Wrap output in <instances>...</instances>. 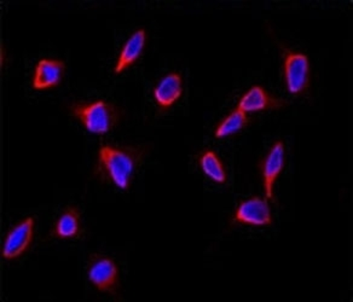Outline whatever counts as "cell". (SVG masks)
Segmentation results:
<instances>
[{
	"mask_svg": "<svg viewBox=\"0 0 353 302\" xmlns=\"http://www.w3.org/2000/svg\"><path fill=\"white\" fill-rule=\"evenodd\" d=\"M145 154V146L103 144L99 148L94 174L102 181H108L121 190H128Z\"/></svg>",
	"mask_w": 353,
	"mask_h": 302,
	"instance_id": "1",
	"label": "cell"
},
{
	"mask_svg": "<svg viewBox=\"0 0 353 302\" xmlns=\"http://www.w3.org/2000/svg\"><path fill=\"white\" fill-rule=\"evenodd\" d=\"M69 112L94 134H105L113 131L121 119V110L104 99L72 103Z\"/></svg>",
	"mask_w": 353,
	"mask_h": 302,
	"instance_id": "2",
	"label": "cell"
},
{
	"mask_svg": "<svg viewBox=\"0 0 353 302\" xmlns=\"http://www.w3.org/2000/svg\"><path fill=\"white\" fill-rule=\"evenodd\" d=\"M282 72L285 88L290 94L303 96L309 91L311 83V64L307 54L295 50L285 49Z\"/></svg>",
	"mask_w": 353,
	"mask_h": 302,
	"instance_id": "3",
	"label": "cell"
},
{
	"mask_svg": "<svg viewBox=\"0 0 353 302\" xmlns=\"http://www.w3.org/2000/svg\"><path fill=\"white\" fill-rule=\"evenodd\" d=\"M88 277L97 290L110 295H118L120 271L115 260L103 254H94L88 260Z\"/></svg>",
	"mask_w": 353,
	"mask_h": 302,
	"instance_id": "4",
	"label": "cell"
},
{
	"mask_svg": "<svg viewBox=\"0 0 353 302\" xmlns=\"http://www.w3.org/2000/svg\"><path fill=\"white\" fill-rule=\"evenodd\" d=\"M34 217H27L11 228L1 247V256L6 260L20 258L30 249L34 239Z\"/></svg>",
	"mask_w": 353,
	"mask_h": 302,
	"instance_id": "5",
	"label": "cell"
},
{
	"mask_svg": "<svg viewBox=\"0 0 353 302\" xmlns=\"http://www.w3.org/2000/svg\"><path fill=\"white\" fill-rule=\"evenodd\" d=\"M232 221L248 226H270L274 219L268 199L253 196L242 201L234 212Z\"/></svg>",
	"mask_w": 353,
	"mask_h": 302,
	"instance_id": "6",
	"label": "cell"
},
{
	"mask_svg": "<svg viewBox=\"0 0 353 302\" xmlns=\"http://www.w3.org/2000/svg\"><path fill=\"white\" fill-rule=\"evenodd\" d=\"M285 162V146L282 141H276L260 162V172L263 178L265 196L268 200H274V189Z\"/></svg>",
	"mask_w": 353,
	"mask_h": 302,
	"instance_id": "7",
	"label": "cell"
},
{
	"mask_svg": "<svg viewBox=\"0 0 353 302\" xmlns=\"http://www.w3.org/2000/svg\"><path fill=\"white\" fill-rule=\"evenodd\" d=\"M287 105V103L268 92L263 86L254 85L248 88L241 96L237 108L242 112H263V110H279Z\"/></svg>",
	"mask_w": 353,
	"mask_h": 302,
	"instance_id": "8",
	"label": "cell"
},
{
	"mask_svg": "<svg viewBox=\"0 0 353 302\" xmlns=\"http://www.w3.org/2000/svg\"><path fill=\"white\" fill-rule=\"evenodd\" d=\"M64 73L65 63L62 59H41L35 64L32 77V86L38 91L56 88L62 81Z\"/></svg>",
	"mask_w": 353,
	"mask_h": 302,
	"instance_id": "9",
	"label": "cell"
},
{
	"mask_svg": "<svg viewBox=\"0 0 353 302\" xmlns=\"http://www.w3.org/2000/svg\"><path fill=\"white\" fill-rule=\"evenodd\" d=\"M157 107L166 112L173 107L183 94V78L178 72H170L163 75L152 91Z\"/></svg>",
	"mask_w": 353,
	"mask_h": 302,
	"instance_id": "10",
	"label": "cell"
},
{
	"mask_svg": "<svg viewBox=\"0 0 353 302\" xmlns=\"http://www.w3.org/2000/svg\"><path fill=\"white\" fill-rule=\"evenodd\" d=\"M145 44H147V30L144 28H138L134 30L131 37L126 40V43L119 54L117 63L114 66V73L121 74L126 69L132 67L133 64L141 59Z\"/></svg>",
	"mask_w": 353,
	"mask_h": 302,
	"instance_id": "11",
	"label": "cell"
},
{
	"mask_svg": "<svg viewBox=\"0 0 353 302\" xmlns=\"http://www.w3.org/2000/svg\"><path fill=\"white\" fill-rule=\"evenodd\" d=\"M81 232V214L77 207H67L56 220L52 229L54 237L70 239L78 237Z\"/></svg>",
	"mask_w": 353,
	"mask_h": 302,
	"instance_id": "12",
	"label": "cell"
},
{
	"mask_svg": "<svg viewBox=\"0 0 353 302\" xmlns=\"http://www.w3.org/2000/svg\"><path fill=\"white\" fill-rule=\"evenodd\" d=\"M199 165L201 167L202 172L218 184H224L228 181L225 166L216 151L212 149L202 151L199 157Z\"/></svg>",
	"mask_w": 353,
	"mask_h": 302,
	"instance_id": "13",
	"label": "cell"
},
{
	"mask_svg": "<svg viewBox=\"0 0 353 302\" xmlns=\"http://www.w3.org/2000/svg\"><path fill=\"white\" fill-rule=\"evenodd\" d=\"M250 122V117L247 112H242L239 108L231 110L223 120H221L214 131V137L221 139L225 137L232 136L242 131Z\"/></svg>",
	"mask_w": 353,
	"mask_h": 302,
	"instance_id": "14",
	"label": "cell"
}]
</instances>
